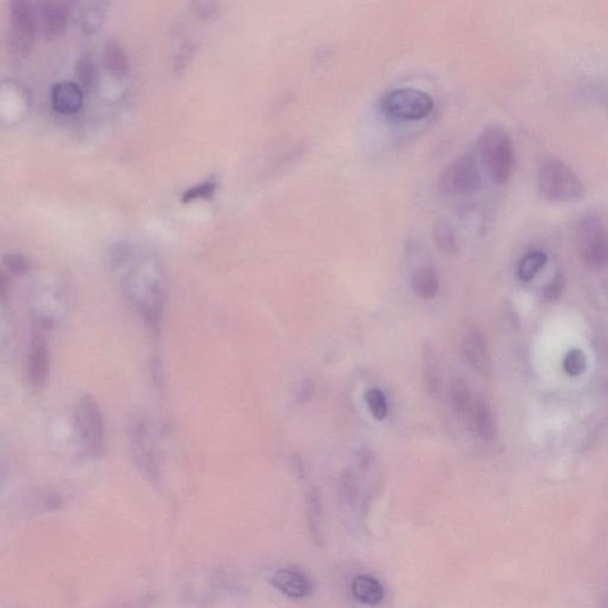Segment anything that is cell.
Listing matches in <instances>:
<instances>
[{
    "instance_id": "1",
    "label": "cell",
    "mask_w": 608,
    "mask_h": 608,
    "mask_svg": "<svg viewBox=\"0 0 608 608\" xmlns=\"http://www.w3.org/2000/svg\"><path fill=\"white\" fill-rule=\"evenodd\" d=\"M111 264L121 270L124 296L153 329H160L165 302V277L161 262L153 255H137L126 245L111 252Z\"/></svg>"
},
{
    "instance_id": "2",
    "label": "cell",
    "mask_w": 608,
    "mask_h": 608,
    "mask_svg": "<svg viewBox=\"0 0 608 608\" xmlns=\"http://www.w3.org/2000/svg\"><path fill=\"white\" fill-rule=\"evenodd\" d=\"M478 149L492 179L499 185L509 181L514 168V146L506 129L496 124L487 125L478 139Z\"/></svg>"
},
{
    "instance_id": "3",
    "label": "cell",
    "mask_w": 608,
    "mask_h": 608,
    "mask_svg": "<svg viewBox=\"0 0 608 608\" xmlns=\"http://www.w3.org/2000/svg\"><path fill=\"white\" fill-rule=\"evenodd\" d=\"M74 430L84 455L102 458L106 449L105 423L99 403L92 395H84L79 399L74 412Z\"/></svg>"
},
{
    "instance_id": "4",
    "label": "cell",
    "mask_w": 608,
    "mask_h": 608,
    "mask_svg": "<svg viewBox=\"0 0 608 608\" xmlns=\"http://www.w3.org/2000/svg\"><path fill=\"white\" fill-rule=\"evenodd\" d=\"M537 187L552 203H574L585 196V186L570 165L560 160L546 161L538 169Z\"/></svg>"
},
{
    "instance_id": "5",
    "label": "cell",
    "mask_w": 608,
    "mask_h": 608,
    "mask_svg": "<svg viewBox=\"0 0 608 608\" xmlns=\"http://www.w3.org/2000/svg\"><path fill=\"white\" fill-rule=\"evenodd\" d=\"M579 251L589 268H608V225L598 213H588L581 218L577 229Z\"/></svg>"
},
{
    "instance_id": "6",
    "label": "cell",
    "mask_w": 608,
    "mask_h": 608,
    "mask_svg": "<svg viewBox=\"0 0 608 608\" xmlns=\"http://www.w3.org/2000/svg\"><path fill=\"white\" fill-rule=\"evenodd\" d=\"M379 105L381 112L392 120L416 121L433 112L434 100L420 89L398 88L387 93Z\"/></svg>"
},
{
    "instance_id": "7",
    "label": "cell",
    "mask_w": 608,
    "mask_h": 608,
    "mask_svg": "<svg viewBox=\"0 0 608 608\" xmlns=\"http://www.w3.org/2000/svg\"><path fill=\"white\" fill-rule=\"evenodd\" d=\"M438 187L448 196L478 192L481 188V175L476 161L470 154L456 157L441 171Z\"/></svg>"
},
{
    "instance_id": "8",
    "label": "cell",
    "mask_w": 608,
    "mask_h": 608,
    "mask_svg": "<svg viewBox=\"0 0 608 608\" xmlns=\"http://www.w3.org/2000/svg\"><path fill=\"white\" fill-rule=\"evenodd\" d=\"M11 46L21 55L32 48L36 35V14L31 3L13 0L10 5Z\"/></svg>"
},
{
    "instance_id": "9",
    "label": "cell",
    "mask_w": 608,
    "mask_h": 608,
    "mask_svg": "<svg viewBox=\"0 0 608 608\" xmlns=\"http://www.w3.org/2000/svg\"><path fill=\"white\" fill-rule=\"evenodd\" d=\"M269 584L277 591L289 599L298 600L308 598L314 591V585L307 575L293 570V568H280L270 574Z\"/></svg>"
},
{
    "instance_id": "10",
    "label": "cell",
    "mask_w": 608,
    "mask_h": 608,
    "mask_svg": "<svg viewBox=\"0 0 608 608\" xmlns=\"http://www.w3.org/2000/svg\"><path fill=\"white\" fill-rule=\"evenodd\" d=\"M45 332L46 330L35 327L29 350L28 379L34 387L45 384L49 374L50 352Z\"/></svg>"
},
{
    "instance_id": "11",
    "label": "cell",
    "mask_w": 608,
    "mask_h": 608,
    "mask_svg": "<svg viewBox=\"0 0 608 608\" xmlns=\"http://www.w3.org/2000/svg\"><path fill=\"white\" fill-rule=\"evenodd\" d=\"M462 351L469 364L483 376L491 373V354L488 344L481 330L473 329L466 334L462 343Z\"/></svg>"
},
{
    "instance_id": "12",
    "label": "cell",
    "mask_w": 608,
    "mask_h": 608,
    "mask_svg": "<svg viewBox=\"0 0 608 608\" xmlns=\"http://www.w3.org/2000/svg\"><path fill=\"white\" fill-rule=\"evenodd\" d=\"M70 14V4L63 0H45L39 3L42 30L48 38L57 37L64 31Z\"/></svg>"
},
{
    "instance_id": "13",
    "label": "cell",
    "mask_w": 608,
    "mask_h": 608,
    "mask_svg": "<svg viewBox=\"0 0 608 608\" xmlns=\"http://www.w3.org/2000/svg\"><path fill=\"white\" fill-rule=\"evenodd\" d=\"M131 445L133 455L138 460L140 465L153 472L156 462V449H154L153 437H151L149 426L146 421L136 420L132 423Z\"/></svg>"
},
{
    "instance_id": "14",
    "label": "cell",
    "mask_w": 608,
    "mask_h": 608,
    "mask_svg": "<svg viewBox=\"0 0 608 608\" xmlns=\"http://www.w3.org/2000/svg\"><path fill=\"white\" fill-rule=\"evenodd\" d=\"M54 109L61 114H74L81 109L84 103V92L80 86L73 81H61L54 86L52 91Z\"/></svg>"
},
{
    "instance_id": "15",
    "label": "cell",
    "mask_w": 608,
    "mask_h": 608,
    "mask_svg": "<svg viewBox=\"0 0 608 608\" xmlns=\"http://www.w3.org/2000/svg\"><path fill=\"white\" fill-rule=\"evenodd\" d=\"M352 593L359 603L377 606L383 603L385 592L383 585L370 575H358L352 582Z\"/></svg>"
},
{
    "instance_id": "16",
    "label": "cell",
    "mask_w": 608,
    "mask_h": 608,
    "mask_svg": "<svg viewBox=\"0 0 608 608\" xmlns=\"http://www.w3.org/2000/svg\"><path fill=\"white\" fill-rule=\"evenodd\" d=\"M412 289L421 300H433L440 290V279L431 266H421L412 277Z\"/></svg>"
},
{
    "instance_id": "17",
    "label": "cell",
    "mask_w": 608,
    "mask_h": 608,
    "mask_svg": "<svg viewBox=\"0 0 608 608\" xmlns=\"http://www.w3.org/2000/svg\"><path fill=\"white\" fill-rule=\"evenodd\" d=\"M471 416H472L474 431L478 437L484 441H492L496 437V426L495 417L487 403L478 399Z\"/></svg>"
},
{
    "instance_id": "18",
    "label": "cell",
    "mask_w": 608,
    "mask_h": 608,
    "mask_svg": "<svg viewBox=\"0 0 608 608\" xmlns=\"http://www.w3.org/2000/svg\"><path fill=\"white\" fill-rule=\"evenodd\" d=\"M449 397H451L453 408L459 415L467 416L472 413L476 401L473 399L469 384L462 378H456L452 381Z\"/></svg>"
},
{
    "instance_id": "19",
    "label": "cell",
    "mask_w": 608,
    "mask_h": 608,
    "mask_svg": "<svg viewBox=\"0 0 608 608\" xmlns=\"http://www.w3.org/2000/svg\"><path fill=\"white\" fill-rule=\"evenodd\" d=\"M307 517L312 538L316 543H321L322 538V500L320 491L316 487L309 489L307 496Z\"/></svg>"
},
{
    "instance_id": "20",
    "label": "cell",
    "mask_w": 608,
    "mask_h": 608,
    "mask_svg": "<svg viewBox=\"0 0 608 608\" xmlns=\"http://www.w3.org/2000/svg\"><path fill=\"white\" fill-rule=\"evenodd\" d=\"M104 20L103 3L84 2L79 6V21L86 32L96 31Z\"/></svg>"
},
{
    "instance_id": "21",
    "label": "cell",
    "mask_w": 608,
    "mask_h": 608,
    "mask_svg": "<svg viewBox=\"0 0 608 608\" xmlns=\"http://www.w3.org/2000/svg\"><path fill=\"white\" fill-rule=\"evenodd\" d=\"M546 254L542 251H531L525 254L518 266V276L524 282L534 279L546 264Z\"/></svg>"
},
{
    "instance_id": "22",
    "label": "cell",
    "mask_w": 608,
    "mask_h": 608,
    "mask_svg": "<svg viewBox=\"0 0 608 608\" xmlns=\"http://www.w3.org/2000/svg\"><path fill=\"white\" fill-rule=\"evenodd\" d=\"M104 63L114 74H122L128 71L129 61L125 50L117 42L107 43L104 49Z\"/></svg>"
},
{
    "instance_id": "23",
    "label": "cell",
    "mask_w": 608,
    "mask_h": 608,
    "mask_svg": "<svg viewBox=\"0 0 608 608\" xmlns=\"http://www.w3.org/2000/svg\"><path fill=\"white\" fill-rule=\"evenodd\" d=\"M367 408L374 420L383 421L387 419L388 408L387 398L379 388H369L365 394Z\"/></svg>"
},
{
    "instance_id": "24",
    "label": "cell",
    "mask_w": 608,
    "mask_h": 608,
    "mask_svg": "<svg viewBox=\"0 0 608 608\" xmlns=\"http://www.w3.org/2000/svg\"><path fill=\"white\" fill-rule=\"evenodd\" d=\"M339 496L345 505L354 506L357 502L358 485L351 470H344L340 474Z\"/></svg>"
},
{
    "instance_id": "25",
    "label": "cell",
    "mask_w": 608,
    "mask_h": 608,
    "mask_svg": "<svg viewBox=\"0 0 608 608\" xmlns=\"http://www.w3.org/2000/svg\"><path fill=\"white\" fill-rule=\"evenodd\" d=\"M433 236L435 244L441 251L455 254L458 250V245H456L451 226L445 224V222H438L437 225H435Z\"/></svg>"
},
{
    "instance_id": "26",
    "label": "cell",
    "mask_w": 608,
    "mask_h": 608,
    "mask_svg": "<svg viewBox=\"0 0 608 608\" xmlns=\"http://www.w3.org/2000/svg\"><path fill=\"white\" fill-rule=\"evenodd\" d=\"M217 189V182L214 179H206V181L199 183V185L188 188L182 194L183 203H192V201L199 199H208L215 193Z\"/></svg>"
},
{
    "instance_id": "27",
    "label": "cell",
    "mask_w": 608,
    "mask_h": 608,
    "mask_svg": "<svg viewBox=\"0 0 608 608\" xmlns=\"http://www.w3.org/2000/svg\"><path fill=\"white\" fill-rule=\"evenodd\" d=\"M564 371L571 377L581 376L587 367V361L584 352L580 350H571L566 355L563 362Z\"/></svg>"
},
{
    "instance_id": "28",
    "label": "cell",
    "mask_w": 608,
    "mask_h": 608,
    "mask_svg": "<svg viewBox=\"0 0 608 608\" xmlns=\"http://www.w3.org/2000/svg\"><path fill=\"white\" fill-rule=\"evenodd\" d=\"M77 75L84 87L91 88L95 85L96 78L95 62L88 57H82L77 64Z\"/></svg>"
},
{
    "instance_id": "29",
    "label": "cell",
    "mask_w": 608,
    "mask_h": 608,
    "mask_svg": "<svg viewBox=\"0 0 608 608\" xmlns=\"http://www.w3.org/2000/svg\"><path fill=\"white\" fill-rule=\"evenodd\" d=\"M4 265L13 275H25L31 268L30 261L23 254H9L4 257Z\"/></svg>"
},
{
    "instance_id": "30",
    "label": "cell",
    "mask_w": 608,
    "mask_h": 608,
    "mask_svg": "<svg viewBox=\"0 0 608 608\" xmlns=\"http://www.w3.org/2000/svg\"><path fill=\"white\" fill-rule=\"evenodd\" d=\"M193 6L196 16L203 21L213 20L221 11V4L217 2H196Z\"/></svg>"
},
{
    "instance_id": "31",
    "label": "cell",
    "mask_w": 608,
    "mask_h": 608,
    "mask_svg": "<svg viewBox=\"0 0 608 608\" xmlns=\"http://www.w3.org/2000/svg\"><path fill=\"white\" fill-rule=\"evenodd\" d=\"M564 287V280L562 277L557 276L555 279L549 283V286L546 287L545 297L548 301H555L562 294Z\"/></svg>"
},
{
    "instance_id": "32",
    "label": "cell",
    "mask_w": 608,
    "mask_h": 608,
    "mask_svg": "<svg viewBox=\"0 0 608 608\" xmlns=\"http://www.w3.org/2000/svg\"><path fill=\"white\" fill-rule=\"evenodd\" d=\"M359 465L362 471L369 470L371 463L373 462V452L371 449L364 447L359 451Z\"/></svg>"
}]
</instances>
